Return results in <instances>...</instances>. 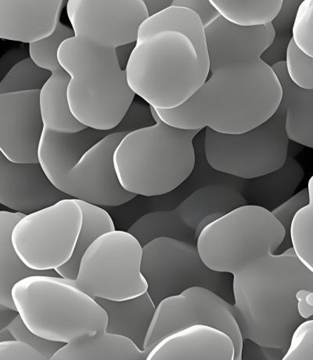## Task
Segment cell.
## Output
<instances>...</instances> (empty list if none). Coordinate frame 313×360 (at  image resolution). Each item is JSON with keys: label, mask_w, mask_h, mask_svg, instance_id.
<instances>
[{"label": "cell", "mask_w": 313, "mask_h": 360, "mask_svg": "<svg viewBox=\"0 0 313 360\" xmlns=\"http://www.w3.org/2000/svg\"><path fill=\"white\" fill-rule=\"evenodd\" d=\"M210 72L205 84L177 108L155 109L169 126L217 133H246L273 117L283 88L272 67L262 59L272 45V24L243 27L219 16L205 27Z\"/></svg>", "instance_id": "1"}, {"label": "cell", "mask_w": 313, "mask_h": 360, "mask_svg": "<svg viewBox=\"0 0 313 360\" xmlns=\"http://www.w3.org/2000/svg\"><path fill=\"white\" fill-rule=\"evenodd\" d=\"M210 72L205 26L196 13L172 6L141 25L127 73L130 89L148 105H183Z\"/></svg>", "instance_id": "2"}, {"label": "cell", "mask_w": 313, "mask_h": 360, "mask_svg": "<svg viewBox=\"0 0 313 360\" xmlns=\"http://www.w3.org/2000/svg\"><path fill=\"white\" fill-rule=\"evenodd\" d=\"M58 56L71 77L68 99L75 119L88 128L115 129L136 96L115 49L75 37L60 45Z\"/></svg>", "instance_id": "3"}, {"label": "cell", "mask_w": 313, "mask_h": 360, "mask_svg": "<svg viewBox=\"0 0 313 360\" xmlns=\"http://www.w3.org/2000/svg\"><path fill=\"white\" fill-rule=\"evenodd\" d=\"M151 108L155 124L128 134L114 154L118 180L136 196L155 197L176 190L196 163L193 140L201 130L170 127Z\"/></svg>", "instance_id": "4"}, {"label": "cell", "mask_w": 313, "mask_h": 360, "mask_svg": "<svg viewBox=\"0 0 313 360\" xmlns=\"http://www.w3.org/2000/svg\"><path fill=\"white\" fill-rule=\"evenodd\" d=\"M11 294L27 328L41 338L68 344L107 331L106 311L75 280L32 276Z\"/></svg>", "instance_id": "5"}, {"label": "cell", "mask_w": 313, "mask_h": 360, "mask_svg": "<svg viewBox=\"0 0 313 360\" xmlns=\"http://www.w3.org/2000/svg\"><path fill=\"white\" fill-rule=\"evenodd\" d=\"M286 112L281 105L273 117L241 134L205 129V154L210 167L241 179L260 177L280 169L289 155L285 127Z\"/></svg>", "instance_id": "6"}, {"label": "cell", "mask_w": 313, "mask_h": 360, "mask_svg": "<svg viewBox=\"0 0 313 360\" xmlns=\"http://www.w3.org/2000/svg\"><path fill=\"white\" fill-rule=\"evenodd\" d=\"M141 272L156 306L184 290L210 289L234 304V276L215 271L201 259L197 245L172 238H158L143 246Z\"/></svg>", "instance_id": "7"}, {"label": "cell", "mask_w": 313, "mask_h": 360, "mask_svg": "<svg viewBox=\"0 0 313 360\" xmlns=\"http://www.w3.org/2000/svg\"><path fill=\"white\" fill-rule=\"evenodd\" d=\"M142 257L143 246L133 234L116 230L104 233L83 255L76 285L94 299H134L148 289Z\"/></svg>", "instance_id": "8"}, {"label": "cell", "mask_w": 313, "mask_h": 360, "mask_svg": "<svg viewBox=\"0 0 313 360\" xmlns=\"http://www.w3.org/2000/svg\"><path fill=\"white\" fill-rule=\"evenodd\" d=\"M82 220L78 200H62L20 219L12 232L13 246L27 267L58 269L72 258Z\"/></svg>", "instance_id": "9"}, {"label": "cell", "mask_w": 313, "mask_h": 360, "mask_svg": "<svg viewBox=\"0 0 313 360\" xmlns=\"http://www.w3.org/2000/svg\"><path fill=\"white\" fill-rule=\"evenodd\" d=\"M205 324L226 332L234 340L235 360L242 359L243 338L232 304L210 289L193 287L160 302L143 349L149 352L164 338L193 325Z\"/></svg>", "instance_id": "10"}, {"label": "cell", "mask_w": 313, "mask_h": 360, "mask_svg": "<svg viewBox=\"0 0 313 360\" xmlns=\"http://www.w3.org/2000/svg\"><path fill=\"white\" fill-rule=\"evenodd\" d=\"M128 134L115 131L83 154L53 185L71 198L100 207H117L136 195L125 191L117 176L114 154Z\"/></svg>", "instance_id": "11"}, {"label": "cell", "mask_w": 313, "mask_h": 360, "mask_svg": "<svg viewBox=\"0 0 313 360\" xmlns=\"http://www.w3.org/2000/svg\"><path fill=\"white\" fill-rule=\"evenodd\" d=\"M66 6L76 37L114 49L136 43L150 18L143 0H69Z\"/></svg>", "instance_id": "12"}, {"label": "cell", "mask_w": 313, "mask_h": 360, "mask_svg": "<svg viewBox=\"0 0 313 360\" xmlns=\"http://www.w3.org/2000/svg\"><path fill=\"white\" fill-rule=\"evenodd\" d=\"M39 90L0 94V151L11 162L39 163L44 131Z\"/></svg>", "instance_id": "13"}, {"label": "cell", "mask_w": 313, "mask_h": 360, "mask_svg": "<svg viewBox=\"0 0 313 360\" xmlns=\"http://www.w3.org/2000/svg\"><path fill=\"white\" fill-rule=\"evenodd\" d=\"M72 198L56 188L39 163H15L0 155V204L30 214Z\"/></svg>", "instance_id": "14"}, {"label": "cell", "mask_w": 313, "mask_h": 360, "mask_svg": "<svg viewBox=\"0 0 313 360\" xmlns=\"http://www.w3.org/2000/svg\"><path fill=\"white\" fill-rule=\"evenodd\" d=\"M65 0H0V38L31 44L52 36Z\"/></svg>", "instance_id": "15"}, {"label": "cell", "mask_w": 313, "mask_h": 360, "mask_svg": "<svg viewBox=\"0 0 313 360\" xmlns=\"http://www.w3.org/2000/svg\"><path fill=\"white\" fill-rule=\"evenodd\" d=\"M233 339L205 324L180 330L160 342L148 360H235Z\"/></svg>", "instance_id": "16"}, {"label": "cell", "mask_w": 313, "mask_h": 360, "mask_svg": "<svg viewBox=\"0 0 313 360\" xmlns=\"http://www.w3.org/2000/svg\"><path fill=\"white\" fill-rule=\"evenodd\" d=\"M248 205L241 192L226 185L203 186L188 196L176 209L187 227L200 234L213 221L238 207Z\"/></svg>", "instance_id": "17"}, {"label": "cell", "mask_w": 313, "mask_h": 360, "mask_svg": "<svg viewBox=\"0 0 313 360\" xmlns=\"http://www.w3.org/2000/svg\"><path fill=\"white\" fill-rule=\"evenodd\" d=\"M305 177L300 163L288 155L282 168L260 177L243 179L241 193L248 205L272 212L295 195Z\"/></svg>", "instance_id": "18"}, {"label": "cell", "mask_w": 313, "mask_h": 360, "mask_svg": "<svg viewBox=\"0 0 313 360\" xmlns=\"http://www.w3.org/2000/svg\"><path fill=\"white\" fill-rule=\"evenodd\" d=\"M108 317L107 332L131 339L139 348L143 349L157 306L148 292L123 301L95 299Z\"/></svg>", "instance_id": "19"}, {"label": "cell", "mask_w": 313, "mask_h": 360, "mask_svg": "<svg viewBox=\"0 0 313 360\" xmlns=\"http://www.w3.org/2000/svg\"><path fill=\"white\" fill-rule=\"evenodd\" d=\"M26 214L0 212V304L17 310L12 297V288L18 282L32 276H60L55 269L36 270L27 267L20 259L12 244V232Z\"/></svg>", "instance_id": "20"}, {"label": "cell", "mask_w": 313, "mask_h": 360, "mask_svg": "<svg viewBox=\"0 0 313 360\" xmlns=\"http://www.w3.org/2000/svg\"><path fill=\"white\" fill-rule=\"evenodd\" d=\"M283 88L281 105L286 112V127L289 140L313 149V89L298 87L288 77L285 61L274 65Z\"/></svg>", "instance_id": "21"}, {"label": "cell", "mask_w": 313, "mask_h": 360, "mask_svg": "<svg viewBox=\"0 0 313 360\" xmlns=\"http://www.w3.org/2000/svg\"><path fill=\"white\" fill-rule=\"evenodd\" d=\"M149 353L131 339L106 331L66 344L51 360H146Z\"/></svg>", "instance_id": "22"}, {"label": "cell", "mask_w": 313, "mask_h": 360, "mask_svg": "<svg viewBox=\"0 0 313 360\" xmlns=\"http://www.w3.org/2000/svg\"><path fill=\"white\" fill-rule=\"evenodd\" d=\"M71 77L62 67L52 72L40 90L39 103L44 128L60 134L78 133L87 127L73 116L69 108L68 88Z\"/></svg>", "instance_id": "23"}, {"label": "cell", "mask_w": 313, "mask_h": 360, "mask_svg": "<svg viewBox=\"0 0 313 360\" xmlns=\"http://www.w3.org/2000/svg\"><path fill=\"white\" fill-rule=\"evenodd\" d=\"M83 212L81 231L70 260L56 269V271L66 279L77 278L81 260L87 249L101 235L115 231L113 219L101 207L77 200Z\"/></svg>", "instance_id": "24"}, {"label": "cell", "mask_w": 313, "mask_h": 360, "mask_svg": "<svg viewBox=\"0 0 313 360\" xmlns=\"http://www.w3.org/2000/svg\"><path fill=\"white\" fill-rule=\"evenodd\" d=\"M221 17L243 27H261L274 22L283 0H210Z\"/></svg>", "instance_id": "25"}, {"label": "cell", "mask_w": 313, "mask_h": 360, "mask_svg": "<svg viewBox=\"0 0 313 360\" xmlns=\"http://www.w3.org/2000/svg\"><path fill=\"white\" fill-rule=\"evenodd\" d=\"M142 246L158 238H172L197 245L198 238L187 227L177 210L146 214L130 227L129 231Z\"/></svg>", "instance_id": "26"}, {"label": "cell", "mask_w": 313, "mask_h": 360, "mask_svg": "<svg viewBox=\"0 0 313 360\" xmlns=\"http://www.w3.org/2000/svg\"><path fill=\"white\" fill-rule=\"evenodd\" d=\"M301 0H285L279 15L274 20L275 37L262 59L270 67L286 60L288 46L293 39V27Z\"/></svg>", "instance_id": "27"}, {"label": "cell", "mask_w": 313, "mask_h": 360, "mask_svg": "<svg viewBox=\"0 0 313 360\" xmlns=\"http://www.w3.org/2000/svg\"><path fill=\"white\" fill-rule=\"evenodd\" d=\"M52 72L38 66L30 57L13 66L0 82V94L43 89Z\"/></svg>", "instance_id": "28"}, {"label": "cell", "mask_w": 313, "mask_h": 360, "mask_svg": "<svg viewBox=\"0 0 313 360\" xmlns=\"http://www.w3.org/2000/svg\"><path fill=\"white\" fill-rule=\"evenodd\" d=\"M290 241L299 259L313 273V207L299 210L290 228Z\"/></svg>", "instance_id": "29"}, {"label": "cell", "mask_w": 313, "mask_h": 360, "mask_svg": "<svg viewBox=\"0 0 313 360\" xmlns=\"http://www.w3.org/2000/svg\"><path fill=\"white\" fill-rule=\"evenodd\" d=\"M75 37L72 27L60 22L52 36L30 44V58L40 68L53 72L61 68L58 56L60 45Z\"/></svg>", "instance_id": "30"}, {"label": "cell", "mask_w": 313, "mask_h": 360, "mask_svg": "<svg viewBox=\"0 0 313 360\" xmlns=\"http://www.w3.org/2000/svg\"><path fill=\"white\" fill-rule=\"evenodd\" d=\"M285 65L288 77L295 86L313 89V58L299 50L293 39L288 48Z\"/></svg>", "instance_id": "31"}, {"label": "cell", "mask_w": 313, "mask_h": 360, "mask_svg": "<svg viewBox=\"0 0 313 360\" xmlns=\"http://www.w3.org/2000/svg\"><path fill=\"white\" fill-rule=\"evenodd\" d=\"M292 39L299 50L313 58V0H304L299 6Z\"/></svg>", "instance_id": "32"}, {"label": "cell", "mask_w": 313, "mask_h": 360, "mask_svg": "<svg viewBox=\"0 0 313 360\" xmlns=\"http://www.w3.org/2000/svg\"><path fill=\"white\" fill-rule=\"evenodd\" d=\"M6 328L17 340L32 345L45 357L46 360H51L56 353L66 345L64 342L49 340L34 334L27 328L20 315H18Z\"/></svg>", "instance_id": "33"}, {"label": "cell", "mask_w": 313, "mask_h": 360, "mask_svg": "<svg viewBox=\"0 0 313 360\" xmlns=\"http://www.w3.org/2000/svg\"><path fill=\"white\" fill-rule=\"evenodd\" d=\"M309 204V191L308 188H305L295 193V195L286 200V202H283L280 206H278L276 209L271 212L274 216L279 220L280 223L283 225L285 231H286V238H285L283 244L279 248L282 249L281 253L287 250V249L292 248L290 241V228L292 221H293L298 212Z\"/></svg>", "instance_id": "34"}, {"label": "cell", "mask_w": 313, "mask_h": 360, "mask_svg": "<svg viewBox=\"0 0 313 360\" xmlns=\"http://www.w3.org/2000/svg\"><path fill=\"white\" fill-rule=\"evenodd\" d=\"M283 360H313V319L299 325Z\"/></svg>", "instance_id": "35"}, {"label": "cell", "mask_w": 313, "mask_h": 360, "mask_svg": "<svg viewBox=\"0 0 313 360\" xmlns=\"http://www.w3.org/2000/svg\"><path fill=\"white\" fill-rule=\"evenodd\" d=\"M155 123L151 106L134 100L117 127L123 133L129 134L138 129L154 126Z\"/></svg>", "instance_id": "36"}, {"label": "cell", "mask_w": 313, "mask_h": 360, "mask_svg": "<svg viewBox=\"0 0 313 360\" xmlns=\"http://www.w3.org/2000/svg\"><path fill=\"white\" fill-rule=\"evenodd\" d=\"M0 360H46L32 345L13 339L0 342Z\"/></svg>", "instance_id": "37"}, {"label": "cell", "mask_w": 313, "mask_h": 360, "mask_svg": "<svg viewBox=\"0 0 313 360\" xmlns=\"http://www.w3.org/2000/svg\"><path fill=\"white\" fill-rule=\"evenodd\" d=\"M172 6H180L196 13L205 27L220 16L210 0H173Z\"/></svg>", "instance_id": "38"}, {"label": "cell", "mask_w": 313, "mask_h": 360, "mask_svg": "<svg viewBox=\"0 0 313 360\" xmlns=\"http://www.w3.org/2000/svg\"><path fill=\"white\" fill-rule=\"evenodd\" d=\"M286 352L263 347L249 340L243 341L242 359H282Z\"/></svg>", "instance_id": "39"}, {"label": "cell", "mask_w": 313, "mask_h": 360, "mask_svg": "<svg viewBox=\"0 0 313 360\" xmlns=\"http://www.w3.org/2000/svg\"><path fill=\"white\" fill-rule=\"evenodd\" d=\"M30 57V51H27L25 47L13 48L6 52L0 60V78L1 80L13 66Z\"/></svg>", "instance_id": "40"}, {"label": "cell", "mask_w": 313, "mask_h": 360, "mask_svg": "<svg viewBox=\"0 0 313 360\" xmlns=\"http://www.w3.org/2000/svg\"><path fill=\"white\" fill-rule=\"evenodd\" d=\"M296 300L299 314L305 321L311 320L313 316V290H299Z\"/></svg>", "instance_id": "41"}, {"label": "cell", "mask_w": 313, "mask_h": 360, "mask_svg": "<svg viewBox=\"0 0 313 360\" xmlns=\"http://www.w3.org/2000/svg\"><path fill=\"white\" fill-rule=\"evenodd\" d=\"M149 16L152 17L172 6L173 0H143Z\"/></svg>", "instance_id": "42"}, {"label": "cell", "mask_w": 313, "mask_h": 360, "mask_svg": "<svg viewBox=\"0 0 313 360\" xmlns=\"http://www.w3.org/2000/svg\"><path fill=\"white\" fill-rule=\"evenodd\" d=\"M136 45V43L124 45L116 48L115 51L118 63H120V65L123 70H127L129 60L132 53H133V51L135 49Z\"/></svg>", "instance_id": "43"}, {"label": "cell", "mask_w": 313, "mask_h": 360, "mask_svg": "<svg viewBox=\"0 0 313 360\" xmlns=\"http://www.w3.org/2000/svg\"><path fill=\"white\" fill-rule=\"evenodd\" d=\"M0 329L5 328L8 326L11 322L19 315L17 310H13L8 307H5L0 304Z\"/></svg>", "instance_id": "44"}, {"label": "cell", "mask_w": 313, "mask_h": 360, "mask_svg": "<svg viewBox=\"0 0 313 360\" xmlns=\"http://www.w3.org/2000/svg\"><path fill=\"white\" fill-rule=\"evenodd\" d=\"M15 339L8 328L0 329V342L11 341Z\"/></svg>", "instance_id": "45"}, {"label": "cell", "mask_w": 313, "mask_h": 360, "mask_svg": "<svg viewBox=\"0 0 313 360\" xmlns=\"http://www.w3.org/2000/svg\"><path fill=\"white\" fill-rule=\"evenodd\" d=\"M308 191L309 196V205L313 207V176L309 180Z\"/></svg>", "instance_id": "46"}, {"label": "cell", "mask_w": 313, "mask_h": 360, "mask_svg": "<svg viewBox=\"0 0 313 360\" xmlns=\"http://www.w3.org/2000/svg\"><path fill=\"white\" fill-rule=\"evenodd\" d=\"M312 319H313V316H312Z\"/></svg>", "instance_id": "47"}]
</instances>
